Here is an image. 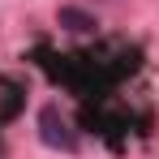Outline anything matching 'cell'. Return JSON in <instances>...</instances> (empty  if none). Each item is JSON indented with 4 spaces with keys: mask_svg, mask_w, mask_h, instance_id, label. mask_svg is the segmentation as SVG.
Segmentation results:
<instances>
[{
    "mask_svg": "<svg viewBox=\"0 0 159 159\" xmlns=\"http://www.w3.org/2000/svg\"><path fill=\"white\" fill-rule=\"evenodd\" d=\"M39 138H43L52 151H65V155H73V151H78V133L69 129V120H65V116H60V107H52V103L39 112Z\"/></svg>",
    "mask_w": 159,
    "mask_h": 159,
    "instance_id": "6da1fadb",
    "label": "cell"
},
{
    "mask_svg": "<svg viewBox=\"0 0 159 159\" xmlns=\"http://www.w3.org/2000/svg\"><path fill=\"white\" fill-rule=\"evenodd\" d=\"M56 22H60L65 30H73V34H90V30H95V17H90V13H82V9H69V4L56 13Z\"/></svg>",
    "mask_w": 159,
    "mask_h": 159,
    "instance_id": "7a4b0ae2",
    "label": "cell"
}]
</instances>
